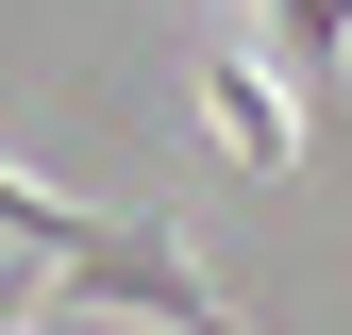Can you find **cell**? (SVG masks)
<instances>
[{
  "label": "cell",
  "instance_id": "cell-1",
  "mask_svg": "<svg viewBox=\"0 0 352 335\" xmlns=\"http://www.w3.org/2000/svg\"><path fill=\"white\" fill-rule=\"evenodd\" d=\"M0 235H17V268L67 285V302H118V319H151V335H235V302H218V285H201L151 218H67L34 168L0 185Z\"/></svg>",
  "mask_w": 352,
  "mask_h": 335
},
{
  "label": "cell",
  "instance_id": "cell-2",
  "mask_svg": "<svg viewBox=\"0 0 352 335\" xmlns=\"http://www.w3.org/2000/svg\"><path fill=\"white\" fill-rule=\"evenodd\" d=\"M201 117L235 135V168H285V151H302V117H285V84H269V67H235V51H201Z\"/></svg>",
  "mask_w": 352,
  "mask_h": 335
}]
</instances>
